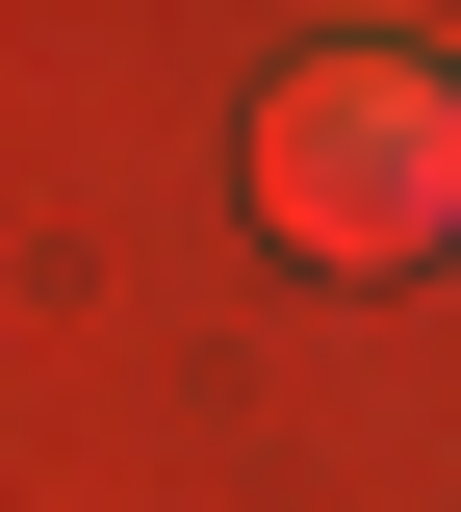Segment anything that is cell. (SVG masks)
<instances>
[{"mask_svg": "<svg viewBox=\"0 0 461 512\" xmlns=\"http://www.w3.org/2000/svg\"><path fill=\"white\" fill-rule=\"evenodd\" d=\"M257 231L333 256V282H410V256L461 231V77L436 52H308L257 103Z\"/></svg>", "mask_w": 461, "mask_h": 512, "instance_id": "obj_1", "label": "cell"}]
</instances>
